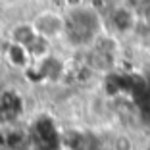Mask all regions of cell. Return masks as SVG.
Segmentation results:
<instances>
[{"mask_svg": "<svg viewBox=\"0 0 150 150\" xmlns=\"http://www.w3.org/2000/svg\"><path fill=\"white\" fill-rule=\"evenodd\" d=\"M110 23H112V27H114L115 31L127 33L137 25V12L127 4L115 6L110 12Z\"/></svg>", "mask_w": 150, "mask_h": 150, "instance_id": "obj_3", "label": "cell"}, {"mask_svg": "<svg viewBox=\"0 0 150 150\" xmlns=\"http://www.w3.org/2000/svg\"><path fill=\"white\" fill-rule=\"evenodd\" d=\"M102 19L94 6H77L71 8L66 18V37L73 44H88L100 33Z\"/></svg>", "mask_w": 150, "mask_h": 150, "instance_id": "obj_1", "label": "cell"}, {"mask_svg": "<svg viewBox=\"0 0 150 150\" xmlns=\"http://www.w3.org/2000/svg\"><path fill=\"white\" fill-rule=\"evenodd\" d=\"M112 150H133V141L127 135H117L112 142Z\"/></svg>", "mask_w": 150, "mask_h": 150, "instance_id": "obj_5", "label": "cell"}, {"mask_svg": "<svg viewBox=\"0 0 150 150\" xmlns=\"http://www.w3.org/2000/svg\"><path fill=\"white\" fill-rule=\"evenodd\" d=\"M10 35H12L13 44H19V46H25V48L37 39V33L31 23H18V25H13Z\"/></svg>", "mask_w": 150, "mask_h": 150, "instance_id": "obj_4", "label": "cell"}, {"mask_svg": "<svg viewBox=\"0 0 150 150\" xmlns=\"http://www.w3.org/2000/svg\"><path fill=\"white\" fill-rule=\"evenodd\" d=\"M31 25H33L37 35L46 39V40L66 35V18L56 13V12H50V10L37 13L35 18H33Z\"/></svg>", "mask_w": 150, "mask_h": 150, "instance_id": "obj_2", "label": "cell"}, {"mask_svg": "<svg viewBox=\"0 0 150 150\" xmlns=\"http://www.w3.org/2000/svg\"><path fill=\"white\" fill-rule=\"evenodd\" d=\"M125 4L131 6L135 12H139V10H148L150 8V0H125Z\"/></svg>", "mask_w": 150, "mask_h": 150, "instance_id": "obj_6", "label": "cell"}]
</instances>
